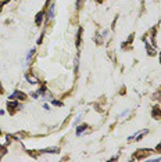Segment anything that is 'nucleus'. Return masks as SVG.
Returning <instances> with one entry per match:
<instances>
[{
    "label": "nucleus",
    "mask_w": 161,
    "mask_h": 162,
    "mask_svg": "<svg viewBox=\"0 0 161 162\" xmlns=\"http://www.w3.org/2000/svg\"><path fill=\"white\" fill-rule=\"evenodd\" d=\"M10 98L11 100H18V101H24L25 98H27V94L22 93L21 90H14L11 93V96H10Z\"/></svg>",
    "instance_id": "nucleus-1"
},
{
    "label": "nucleus",
    "mask_w": 161,
    "mask_h": 162,
    "mask_svg": "<svg viewBox=\"0 0 161 162\" xmlns=\"http://www.w3.org/2000/svg\"><path fill=\"white\" fill-rule=\"evenodd\" d=\"M44 11H46V10H42V11H39L36 14V17H35V22H36V25L38 26H40V25H42V22H43V17H44Z\"/></svg>",
    "instance_id": "nucleus-5"
},
{
    "label": "nucleus",
    "mask_w": 161,
    "mask_h": 162,
    "mask_svg": "<svg viewBox=\"0 0 161 162\" xmlns=\"http://www.w3.org/2000/svg\"><path fill=\"white\" fill-rule=\"evenodd\" d=\"M154 151H157V152H160V154H161V141L158 143L157 146H156V148H154Z\"/></svg>",
    "instance_id": "nucleus-17"
},
{
    "label": "nucleus",
    "mask_w": 161,
    "mask_h": 162,
    "mask_svg": "<svg viewBox=\"0 0 161 162\" xmlns=\"http://www.w3.org/2000/svg\"><path fill=\"white\" fill-rule=\"evenodd\" d=\"M0 93H3V87H1V83H0Z\"/></svg>",
    "instance_id": "nucleus-19"
},
{
    "label": "nucleus",
    "mask_w": 161,
    "mask_h": 162,
    "mask_svg": "<svg viewBox=\"0 0 161 162\" xmlns=\"http://www.w3.org/2000/svg\"><path fill=\"white\" fill-rule=\"evenodd\" d=\"M83 1L85 0H77V8L79 10L80 7H82V4H83Z\"/></svg>",
    "instance_id": "nucleus-16"
},
{
    "label": "nucleus",
    "mask_w": 161,
    "mask_h": 162,
    "mask_svg": "<svg viewBox=\"0 0 161 162\" xmlns=\"http://www.w3.org/2000/svg\"><path fill=\"white\" fill-rule=\"evenodd\" d=\"M151 152V150H149V148H146V150H137L136 154L133 155V159H142V158H146L147 155Z\"/></svg>",
    "instance_id": "nucleus-3"
},
{
    "label": "nucleus",
    "mask_w": 161,
    "mask_h": 162,
    "mask_svg": "<svg viewBox=\"0 0 161 162\" xmlns=\"http://www.w3.org/2000/svg\"><path fill=\"white\" fill-rule=\"evenodd\" d=\"M151 117L156 118V119H161V109H160V107H154V108L151 109Z\"/></svg>",
    "instance_id": "nucleus-7"
},
{
    "label": "nucleus",
    "mask_w": 161,
    "mask_h": 162,
    "mask_svg": "<svg viewBox=\"0 0 161 162\" xmlns=\"http://www.w3.org/2000/svg\"><path fill=\"white\" fill-rule=\"evenodd\" d=\"M52 104H53V106H56V107H63V103L58 101V100H53Z\"/></svg>",
    "instance_id": "nucleus-14"
},
{
    "label": "nucleus",
    "mask_w": 161,
    "mask_h": 162,
    "mask_svg": "<svg viewBox=\"0 0 161 162\" xmlns=\"http://www.w3.org/2000/svg\"><path fill=\"white\" fill-rule=\"evenodd\" d=\"M7 109L10 114H14L17 109H20V103L16 101V100H11V101L7 103Z\"/></svg>",
    "instance_id": "nucleus-2"
},
{
    "label": "nucleus",
    "mask_w": 161,
    "mask_h": 162,
    "mask_svg": "<svg viewBox=\"0 0 161 162\" xmlns=\"http://www.w3.org/2000/svg\"><path fill=\"white\" fill-rule=\"evenodd\" d=\"M54 7H56V6H54V3H53L52 6L49 7V11H47V20L49 21H52L53 17H54Z\"/></svg>",
    "instance_id": "nucleus-9"
},
{
    "label": "nucleus",
    "mask_w": 161,
    "mask_h": 162,
    "mask_svg": "<svg viewBox=\"0 0 161 162\" xmlns=\"http://www.w3.org/2000/svg\"><path fill=\"white\" fill-rule=\"evenodd\" d=\"M160 64H161V51H160Z\"/></svg>",
    "instance_id": "nucleus-20"
},
{
    "label": "nucleus",
    "mask_w": 161,
    "mask_h": 162,
    "mask_svg": "<svg viewBox=\"0 0 161 162\" xmlns=\"http://www.w3.org/2000/svg\"><path fill=\"white\" fill-rule=\"evenodd\" d=\"M40 152H43V154H58V152H60V148H58V147H49V148L40 150Z\"/></svg>",
    "instance_id": "nucleus-4"
},
{
    "label": "nucleus",
    "mask_w": 161,
    "mask_h": 162,
    "mask_svg": "<svg viewBox=\"0 0 161 162\" xmlns=\"http://www.w3.org/2000/svg\"><path fill=\"white\" fill-rule=\"evenodd\" d=\"M128 112H129V111H125V112H122V114H121V115H120V118H124V117H126V115H128Z\"/></svg>",
    "instance_id": "nucleus-18"
},
{
    "label": "nucleus",
    "mask_w": 161,
    "mask_h": 162,
    "mask_svg": "<svg viewBox=\"0 0 161 162\" xmlns=\"http://www.w3.org/2000/svg\"><path fill=\"white\" fill-rule=\"evenodd\" d=\"M25 79L31 83V85H36V83H39V81H38V78L36 76H32L31 73H27L25 75Z\"/></svg>",
    "instance_id": "nucleus-8"
},
{
    "label": "nucleus",
    "mask_w": 161,
    "mask_h": 162,
    "mask_svg": "<svg viewBox=\"0 0 161 162\" xmlns=\"http://www.w3.org/2000/svg\"><path fill=\"white\" fill-rule=\"evenodd\" d=\"M89 129V125H86V123H82V125H79L77 128V136H82V134L85 133V130Z\"/></svg>",
    "instance_id": "nucleus-6"
},
{
    "label": "nucleus",
    "mask_w": 161,
    "mask_h": 162,
    "mask_svg": "<svg viewBox=\"0 0 161 162\" xmlns=\"http://www.w3.org/2000/svg\"><path fill=\"white\" fill-rule=\"evenodd\" d=\"M10 0H0V11H1V8H3L4 4H7Z\"/></svg>",
    "instance_id": "nucleus-15"
},
{
    "label": "nucleus",
    "mask_w": 161,
    "mask_h": 162,
    "mask_svg": "<svg viewBox=\"0 0 161 162\" xmlns=\"http://www.w3.org/2000/svg\"><path fill=\"white\" fill-rule=\"evenodd\" d=\"M82 28H79L78 29V33H77V47H79L80 46V43H82Z\"/></svg>",
    "instance_id": "nucleus-10"
},
{
    "label": "nucleus",
    "mask_w": 161,
    "mask_h": 162,
    "mask_svg": "<svg viewBox=\"0 0 161 162\" xmlns=\"http://www.w3.org/2000/svg\"><path fill=\"white\" fill-rule=\"evenodd\" d=\"M7 152V148H6V146H0V159L3 158V155Z\"/></svg>",
    "instance_id": "nucleus-13"
},
{
    "label": "nucleus",
    "mask_w": 161,
    "mask_h": 162,
    "mask_svg": "<svg viewBox=\"0 0 161 162\" xmlns=\"http://www.w3.org/2000/svg\"><path fill=\"white\" fill-rule=\"evenodd\" d=\"M33 54H35V49L29 50L28 56H27V65H29V62H31V58H32V56H33Z\"/></svg>",
    "instance_id": "nucleus-12"
},
{
    "label": "nucleus",
    "mask_w": 161,
    "mask_h": 162,
    "mask_svg": "<svg viewBox=\"0 0 161 162\" xmlns=\"http://www.w3.org/2000/svg\"><path fill=\"white\" fill-rule=\"evenodd\" d=\"M133 39H135V35H133V33H132V35H129L128 40H126V42L124 43V45H122V49H126V47H128V45H131V43H132Z\"/></svg>",
    "instance_id": "nucleus-11"
}]
</instances>
